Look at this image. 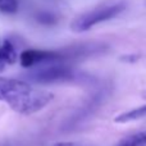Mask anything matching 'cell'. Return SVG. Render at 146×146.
Returning <instances> with one entry per match:
<instances>
[{
  "mask_svg": "<svg viewBox=\"0 0 146 146\" xmlns=\"http://www.w3.org/2000/svg\"><path fill=\"white\" fill-rule=\"evenodd\" d=\"M76 78V72L71 66L67 63H46L37 66L28 74H26V80L31 82L40 83V85H49V83L67 82Z\"/></svg>",
  "mask_w": 146,
  "mask_h": 146,
  "instance_id": "7a4b0ae2",
  "label": "cell"
},
{
  "mask_svg": "<svg viewBox=\"0 0 146 146\" xmlns=\"http://www.w3.org/2000/svg\"><path fill=\"white\" fill-rule=\"evenodd\" d=\"M124 9H126L124 3H118V4L106 5V7L94 9L76 18L71 23V30L74 32H85V31H88L90 28H92L94 26L99 25V23L115 18Z\"/></svg>",
  "mask_w": 146,
  "mask_h": 146,
  "instance_id": "3957f363",
  "label": "cell"
},
{
  "mask_svg": "<svg viewBox=\"0 0 146 146\" xmlns=\"http://www.w3.org/2000/svg\"><path fill=\"white\" fill-rule=\"evenodd\" d=\"M0 46H1V45H0Z\"/></svg>",
  "mask_w": 146,
  "mask_h": 146,
  "instance_id": "7c38bea8",
  "label": "cell"
},
{
  "mask_svg": "<svg viewBox=\"0 0 146 146\" xmlns=\"http://www.w3.org/2000/svg\"><path fill=\"white\" fill-rule=\"evenodd\" d=\"M53 99L54 95L50 91L36 88L23 80L0 77V101L7 103L18 114L37 113Z\"/></svg>",
  "mask_w": 146,
  "mask_h": 146,
  "instance_id": "6da1fadb",
  "label": "cell"
},
{
  "mask_svg": "<svg viewBox=\"0 0 146 146\" xmlns=\"http://www.w3.org/2000/svg\"><path fill=\"white\" fill-rule=\"evenodd\" d=\"M64 63L60 50H36L28 49L21 53L19 63L23 68H33L46 63Z\"/></svg>",
  "mask_w": 146,
  "mask_h": 146,
  "instance_id": "277c9868",
  "label": "cell"
},
{
  "mask_svg": "<svg viewBox=\"0 0 146 146\" xmlns=\"http://www.w3.org/2000/svg\"><path fill=\"white\" fill-rule=\"evenodd\" d=\"M144 117H146V105L140 106V108H136V109H132V110H128V111H126V113L119 114V115L115 117L114 122H117V123H127V122L136 121V119L144 118Z\"/></svg>",
  "mask_w": 146,
  "mask_h": 146,
  "instance_id": "5b68a950",
  "label": "cell"
},
{
  "mask_svg": "<svg viewBox=\"0 0 146 146\" xmlns=\"http://www.w3.org/2000/svg\"><path fill=\"white\" fill-rule=\"evenodd\" d=\"M37 21L42 25H53V23L56 22V17L51 13H48V12H44V13H40L37 15Z\"/></svg>",
  "mask_w": 146,
  "mask_h": 146,
  "instance_id": "9c48e42d",
  "label": "cell"
},
{
  "mask_svg": "<svg viewBox=\"0 0 146 146\" xmlns=\"http://www.w3.org/2000/svg\"><path fill=\"white\" fill-rule=\"evenodd\" d=\"M18 10V0H0V12L5 14H14Z\"/></svg>",
  "mask_w": 146,
  "mask_h": 146,
  "instance_id": "ba28073f",
  "label": "cell"
},
{
  "mask_svg": "<svg viewBox=\"0 0 146 146\" xmlns=\"http://www.w3.org/2000/svg\"><path fill=\"white\" fill-rule=\"evenodd\" d=\"M0 51H1V56L7 64H14L17 62V51H15L14 45L9 40H5L3 42V45L0 46Z\"/></svg>",
  "mask_w": 146,
  "mask_h": 146,
  "instance_id": "52a82bcc",
  "label": "cell"
},
{
  "mask_svg": "<svg viewBox=\"0 0 146 146\" xmlns=\"http://www.w3.org/2000/svg\"><path fill=\"white\" fill-rule=\"evenodd\" d=\"M114 146H146V131L126 136Z\"/></svg>",
  "mask_w": 146,
  "mask_h": 146,
  "instance_id": "8992f818",
  "label": "cell"
},
{
  "mask_svg": "<svg viewBox=\"0 0 146 146\" xmlns=\"http://www.w3.org/2000/svg\"><path fill=\"white\" fill-rule=\"evenodd\" d=\"M51 146H82L78 142H73V141H62V142H55Z\"/></svg>",
  "mask_w": 146,
  "mask_h": 146,
  "instance_id": "30bf717a",
  "label": "cell"
},
{
  "mask_svg": "<svg viewBox=\"0 0 146 146\" xmlns=\"http://www.w3.org/2000/svg\"><path fill=\"white\" fill-rule=\"evenodd\" d=\"M5 66H7V63L4 62V59H3V56H1V51H0V72L4 71Z\"/></svg>",
  "mask_w": 146,
  "mask_h": 146,
  "instance_id": "8fae6325",
  "label": "cell"
}]
</instances>
